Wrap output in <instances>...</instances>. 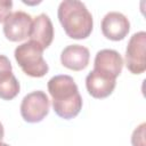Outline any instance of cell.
Returning <instances> with one entry per match:
<instances>
[{
  "mask_svg": "<svg viewBox=\"0 0 146 146\" xmlns=\"http://www.w3.org/2000/svg\"><path fill=\"white\" fill-rule=\"evenodd\" d=\"M50 100L46 92L41 90L27 94L21 103V115L29 123L42 121L49 113Z\"/></svg>",
  "mask_w": 146,
  "mask_h": 146,
  "instance_id": "obj_4",
  "label": "cell"
},
{
  "mask_svg": "<svg viewBox=\"0 0 146 146\" xmlns=\"http://www.w3.org/2000/svg\"><path fill=\"white\" fill-rule=\"evenodd\" d=\"M14 76L11 63L5 55H0V84L7 82Z\"/></svg>",
  "mask_w": 146,
  "mask_h": 146,
  "instance_id": "obj_12",
  "label": "cell"
},
{
  "mask_svg": "<svg viewBox=\"0 0 146 146\" xmlns=\"http://www.w3.org/2000/svg\"><path fill=\"white\" fill-rule=\"evenodd\" d=\"M15 59L22 71L32 78H42L48 73V64L43 59V48L34 41H27L16 47Z\"/></svg>",
  "mask_w": 146,
  "mask_h": 146,
  "instance_id": "obj_3",
  "label": "cell"
},
{
  "mask_svg": "<svg viewBox=\"0 0 146 146\" xmlns=\"http://www.w3.org/2000/svg\"><path fill=\"white\" fill-rule=\"evenodd\" d=\"M3 23V34L9 41L18 42L29 38L32 17L27 13L21 10L11 13Z\"/></svg>",
  "mask_w": 146,
  "mask_h": 146,
  "instance_id": "obj_6",
  "label": "cell"
},
{
  "mask_svg": "<svg viewBox=\"0 0 146 146\" xmlns=\"http://www.w3.org/2000/svg\"><path fill=\"white\" fill-rule=\"evenodd\" d=\"M57 16L66 35L71 39L82 40L88 38L92 32V16L81 1H62L58 7Z\"/></svg>",
  "mask_w": 146,
  "mask_h": 146,
  "instance_id": "obj_2",
  "label": "cell"
},
{
  "mask_svg": "<svg viewBox=\"0 0 146 146\" xmlns=\"http://www.w3.org/2000/svg\"><path fill=\"white\" fill-rule=\"evenodd\" d=\"M145 127L146 123H141L133 130L131 136L132 146H145Z\"/></svg>",
  "mask_w": 146,
  "mask_h": 146,
  "instance_id": "obj_13",
  "label": "cell"
},
{
  "mask_svg": "<svg viewBox=\"0 0 146 146\" xmlns=\"http://www.w3.org/2000/svg\"><path fill=\"white\" fill-rule=\"evenodd\" d=\"M48 91L52 98V108L59 117L71 120L80 113L82 97L72 76L66 74L52 76L48 81Z\"/></svg>",
  "mask_w": 146,
  "mask_h": 146,
  "instance_id": "obj_1",
  "label": "cell"
},
{
  "mask_svg": "<svg viewBox=\"0 0 146 146\" xmlns=\"http://www.w3.org/2000/svg\"><path fill=\"white\" fill-rule=\"evenodd\" d=\"M29 38L31 39V41L40 44L43 49L48 48L51 44L54 39V26L48 15L40 14L32 21Z\"/></svg>",
  "mask_w": 146,
  "mask_h": 146,
  "instance_id": "obj_11",
  "label": "cell"
},
{
  "mask_svg": "<svg viewBox=\"0 0 146 146\" xmlns=\"http://www.w3.org/2000/svg\"><path fill=\"white\" fill-rule=\"evenodd\" d=\"M90 59L89 49L81 44H70L65 47L60 54V62L63 66L72 71L84 70Z\"/></svg>",
  "mask_w": 146,
  "mask_h": 146,
  "instance_id": "obj_10",
  "label": "cell"
},
{
  "mask_svg": "<svg viewBox=\"0 0 146 146\" xmlns=\"http://www.w3.org/2000/svg\"><path fill=\"white\" fill-rule=\"evenodd\" d=\"M100 27L106 39L112 41H120L128 35L130 23L123 14L119 11H111L104 16Z\"/></svg>",
  "mask_w": 146,
  "mask_h": 146,
  "instance_id": "obj_7",
  "label": "cell"
},
{
  "mask_svg": "<svg viewBox=\"0 0 146 146\" xmlns=\"http://www.w3.org/2000/svg\"><path fill=\"white\" fill-rule=\"evenodd\" d=\"M146 32L140 31L130 38L125 49V66L132 74H141L146 70Z\"/></svg>",
  "mask_w": 146,
  "mask_h": 146,
  "instance_id": "obj_5",
  "label": "cell"
},
{
  "mask_svg": "<svg viewBox=\"0 0 146 146\" xmlns=\"http://www.w3.org/2000/svg\"><path fill=\"white\" fill-rule=\"evenodd\" d=\"M0 146H9L8 144H5V143H2V141H0Z\"/></svg>",
  "mask_w": 146,
  "mask_h": 146,
  "instance_id": "obj_16",
  "label": "cell"
},
{
  "mask_svg": "<svg viewBox=\"0 0 146 146\" xmlns=\"http://www.w3.org/2000/svg\"><path fill=\"white\" fill-rule=\"evenodd\" d=\"M13 1L10 0H1L0 1V23L5 22L7 17L11 14Z\"/></svg>",
  "mask_w": 146,
  "mask_h": 146,
  "instance_id": "obj_14",
  "label": "cell"
},
{
  "mask_svg": "<svg viewBox=\"0 0 146 146\" xmlns=\"http://www.w3.org/2000/svg\"><path fill=\"white\" fill-rule=\"evenodd\" d=\"M122 56L113 49H102L96 54L94 60V70L116 79L123 67Z\"/></svg>",
  "mask_w": 146,
  "mask_h": 146,
  "instance_id": "obj_8",
  "label": "cell"
},
{
  "mask_svg": "<svg viewBox=\"0 0 146 146\" xmlns=\"http://www.w3.org/2000/svg\"><path fill=\"white\" fill-rule=\"evenodd\" d=\"M3 136H5V130H3V125H2V123L0 122V141L2 140Z\"/></svg>",
  "mask_w": 146,
  "mask_h": 146,
  "instance_id": "obj_15",
  "label": "cell"
},
{
  "mask_svg": "<svg viewBox=\"0 0 146 146\" xmlns=\"http://www.w3.org/2000/svg\"><path fill=\"white\" fill-rule=\"evenodd\" d=\"M116 79L92 70L86 78V87L90 96L97 99L108 97L115 89Z\"/></svg>",
  "mask_w": 146,
  "mask_h": 146,
  "instance_id": "obj_9",
  "label": "cell"
}]
</instances>
